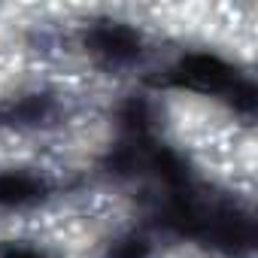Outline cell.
I'll return each mask as SVG.
<instances>
[{
  "label": "cell",
  "mask_w": 258,
  "mask_h": 258,
  "mask_svg": "<svg viewBox=\"0 0 258 258\" xmlns=\"http://www.w3.org/2000/svg\"><path fill=\"white\" fill-rule=\"evenodd\" d=\"M237 79L240 76L234 73V67L225 58L210 55V52H191L167 70L170 85L201 91V94H228Z\"/></svg>",
  "instance_id": "6da1fadb"
},
{
  "label": "cell",
  "mask_w": 258,
  "mask_h": 258,
  "mask_svg": "<svg viewBox=\"0 0 258 258\" xmlns=\"http://www.w3.org/2000/svg\"><path fill=\"white\" fill-rule=\"evenodd\" d=\"M204 240H210L213 246H219L228 255H240L246 249H252L255 243V228L252 219L237 210V207H219L207 213V225H204Z\"/></svg>",
  "instance_id": "7a4b0ae2"
},
{
  "label": "cell",
  "mask_w": 258,
  "mask_h": 258,
  "mask_svg": "<svg viewBox=\"0 0 258 258\" xmlns=\"http://www.w3.org/2000/svg\"><path fill=\"white\" fill-rule=\"evenodd\" d=\"M85 46L109 64H131L143 52V37L124 22H100L85 34Z\"/></svg>",
  "instance_id": "3957f363"
},
{
  "label": "cell",
  "mask_w": 258,
  "mask_h": 258,
  "mask_svg": "<svg viewBox=\"0 0 258 258\" xmlns=\"http://www.w3.org/2000/svg\"><path fill=\"white\" fill-rule=\"evenodd\" d=\"M46 185L40 176L25 173V170H10L0 173V207H28L43 198Z\"/></svg>",
  "instance_id": "277c9868"
},
{
  "label": "cell",
  "mask_w": 258,
  "mask_h": 258,
  "mask_svg": "<svg viewBox=\"0 0 258 258\" xmlns=\"http://www.w3.org/2000/svg\"><path fill=\"white\" fill-rule=\"evenodd\" d=\"M146 164L155 170V176L158 179H164L170 188H182L185 182H188V170H185V161L173 152V149H152L149 155H146Z\"/></svg>",
  "instance_id": "5b68a950"
},
{
  "label": "cell",
  "mask_w": 258,
  "mask_h": 258,
  "mask_svg": "<svg viewBox=\"0 0 258 258\" xmlns=\"http://www.w3.org/2000/svg\"><path fill=\"white\" fill-rule=\"evenodd\" d=\"M118 121H121V127H124L131 137L143 140V137L149 134V127H152V106H149L143 97H131V100L121 103Z\"/></svg>",
  "instance_id": "8992f818"
},
{
  "label": "cell",
  "mask_w": 258,
  "mask_h": 258,
  "mask_svg": "<svg viewBox=\"0 0 258 258\" xmlns=\"http://www.w3.org/2000/svg\"><path fill=\"white\" fill-rule=\"evenodd\" d=\"M228 97H231L234 109H240V112H246V115H252V112H255L258 97H255V85H252L249 79H237V82H234V88L228 91Z\"/></svg>",
  "instance_id": "52a82bcc"
},
{
  "label": "cell",
  "mask_w": 258,
  "mask_h": 258,
  "mask_svg": "<svg viewBox=\"0 0 258 258\" xmlns=\"http://www.w3.org/2000/svg\"><path fill=\"white\" fill-rule=\"evenodd\" d=\"M109 258H149V243L140 237H124L109 249Z\"/></svg>",
  "instance_id": "ba28073f"
},
{
  "label": "cell",
  "mask_w": 258,
  "mask_h": 258,
  "mask_svg": "<svg viewBox=\"0 0 258 258\" xmlns=\"http://www.w3.org/2000/svg\"><path fill=\"white\" fill-rule=\"evenodd\" d=\"M0 258H52V255L43 249H34V246H7L0 252Z\"/></svg>",
  "instance_id": "9c48e42d"
}]
</instances>
